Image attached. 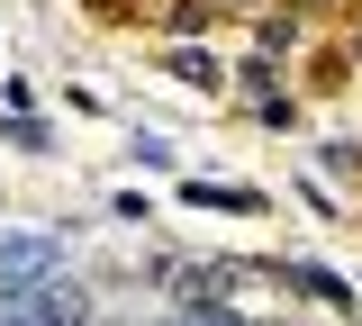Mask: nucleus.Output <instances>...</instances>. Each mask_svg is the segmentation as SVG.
<instances>
[{
    "mask_svg": "<svg viewBox=\"0 0 362 326\" xmlns=\"http://www.w3.org/2000/svg\"><path fill=\"white\" fill-rule=\"evenodd\" d=\"M54 235L45 227H18V235H0V299H18V290H37L45 272H54Z\"/></svg>",
    "mask_w": 362,
    "mask_h": 326,
    "instance_id": "obj_1",
    "label": "nucleus"
},
{
    "mask_svg": "<svg viewBox=\"0 0 362 326\" xmlns=\"http://www.w3.org/2000/svg\"><path fill=\"white\" fill-rule=\"evenodd\" d=\"M0 318H9V326H90V308H82V290L45 281V290H18V299H0Z\"/></svg>",
    "mask_w": 362,
    "mask_h": 326,
    "instance_id": "obj_2",
    "label": "nucleus"
},
{
    "mask_svg": "<svg viewBox=\"0 0 362 326\" xmlns=\"http://www.w3.org/2000/svg\"><path fill=\"white\" fill-rule=\"evenodd\" d=\"M190 199L199 209H263V190H245V182H190Z\"/></svg>",
    "mask_w": 362,
    "mask_h": 326,
    "instance_id": "obj_3",
    "label": "nucleus"
},
{
    "mask_svg": "<svg viewBox=\"0 0 362 326\" xmlns=\"http://www.w3.org/2000/svg\"><path fill=\"white\" fill-rule=\"evenodd\" d=\"M173 73H181V82H199V91H218V82H226V64H218V54H199V46H181Z\"/></svg>",
    "mask_w": 362,
    "mask_h": 326,
    "instance_id": "obj_4",
    "label": "nucleus"
},
{
    "mask_svg": "<svg viewBox=\"0 0 362 326\" xmlns=\"http://www.w3.org/2000/svg\"><path fill=\"white\" fill-rule=\"evenodd\" d=\"M173 326H235L226 308H199V318H173Z\"/></svg>",
    "mask_w": 362,
    "mask_h": 326,
    "instance_id": "obj_5",
    "label": "nucleus"
},
{
    "mask_svg": "<svg viewBox=\"0 0 362 326\" xmlns=\"http://www.w3.org/2000/svg\"><path fill=\"white\" fill-rule=\"evenodd\" d=\"M354 64H362V37H354Z\"/></svg>",
    "mask_w": 362,
    "mask_h": 326,
    "instance_id": "obj_6",
    "label": "nucleus"
}]
</instances>
